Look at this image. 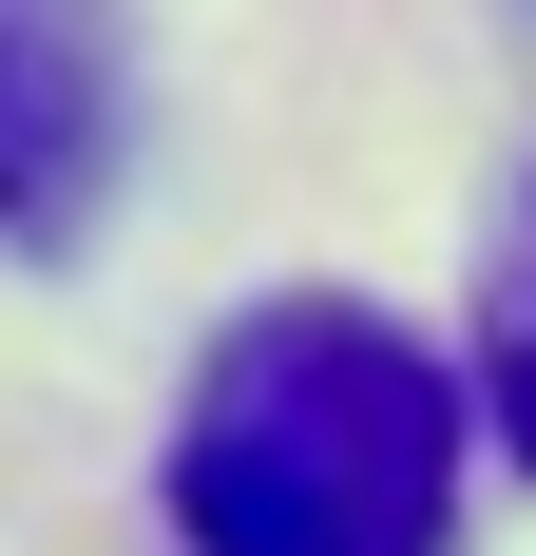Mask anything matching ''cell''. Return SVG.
Segmentation results:
<instances>
[{"instance_id":"cell-3","label":"cell","mask_w":536,"mask_h":556,"mask_svg":"<svg viewBox=\"0 0 536 556\" xmlns=\"http://www.w3.org/2000/svg\"><path fill=\"white\" fill-rule=\"evenodd\" d=\"M498 422H518V460H536V269H518V327H498Z\"/></svg>"},{"instance_id":"cell-1","label":"cell","mask_w":536,"mask_h":556,"mask_svg":"<svg viewBox=\"0 0 536 556\" xmlns=\"http://www.w3.org/2000/svg\"><path fill=\"white\" fill-rule=\"evenodd\" d=\"M154 500L192 556H460V365L365 288H268L212 327Z\"/></svg>"},{"instance_id":"cell-2","label":"cell","mask_w":536,"mask_h":556,"mask_svg":"<svg viewBox=\"0 0 536 556\" xmlns=\"http://www.w3.org/2000/svg\"><path fill=\"white\" fill-rule=\"evenodd\" d=\"M135 154V20L115 0H0V250H77Z\"/></svg>"}]
</instances>
